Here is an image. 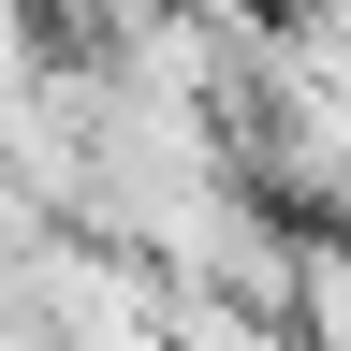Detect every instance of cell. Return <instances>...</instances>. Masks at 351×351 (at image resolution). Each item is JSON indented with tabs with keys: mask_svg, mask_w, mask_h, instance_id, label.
I'll use <instances>...</instances> for the list:
<instances>
[{
	"mask_svg": "<svg viewBox=\"0 0 351 351\" xmlns=\"http://www.w3.org/2000/svg\"><path fill=\"white\" fill-rule=\"evenodd\" d=\"M278 15H293L307 44H337V59H351V0H278Z\"/></svg>",
	"mask_w": 351,
	"mask_h": 351,
	"instance_id": "cell-1",
	"label": "cell"
}]
</instances>
